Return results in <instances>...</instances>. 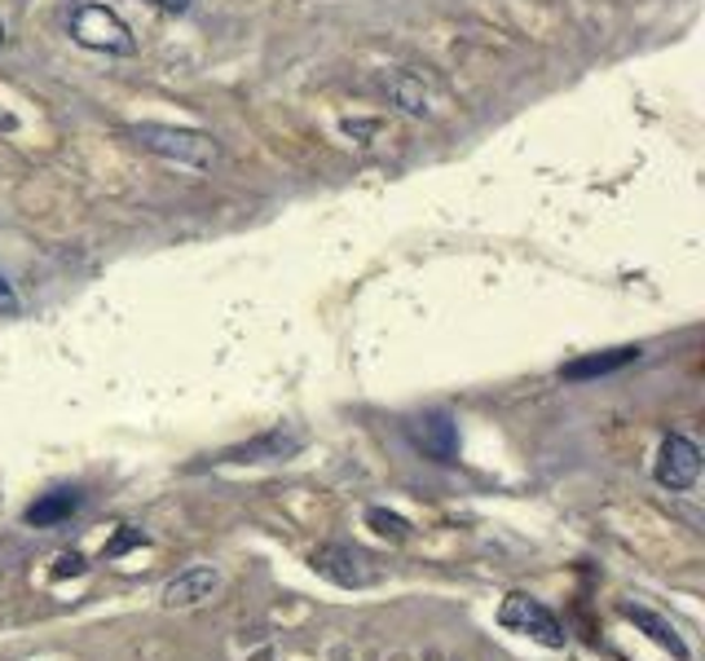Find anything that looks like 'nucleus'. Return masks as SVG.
I'll return each mask as SVG.
<instances>
[{"label":"nucleus","mask_w":705,"mask_h":661,"mask_svg":"<svg viewBox=\"0 0 705 661\" xmlns=\"http://www.w3.org/2000/svg\"><path fill=\"white\" fill-rule=\"evenodd\" d=\"M128 137L150 150V155H163V159H177L181 168H212L217 164V141L208 132H195V128H172V124H132Z\"/></svg>","instance_id":"1"},{"label":"nucleus","mask_w":705,"mask_h":661,"mask_svg":"<svg viewBox=\"0 0 705 661\" xmlns=\"http://www.w3.org/2000/svg\"><path fill=\"white\" fill-rule=\"evenodd\" d=\"M71 36H76L85 49H98V53H132V49H137L128 22L119 18L116 9L93 4V0L71 9Z\"/></svg>","instance_id":"2"},{"label":"nucleus","mask_w":705,"mask_h":661,"mask_svg":"<svg viewBox=\"0 0 705 661\" xmlns=\"http://www.w3.org/2000/svg\"><path fill=\"white\" fill-rule=\"evenodd\" d=\"M498 622H503L507 631H516V635H529V640L547 644V649H565V640H569V635H565V627L556 622V613H552L543 600L525 595V591H516V595H507V600H503Z\"/></svg>","instance_id":"3"},{"label":"nucleus","mask_w":705,"mask_h":661,"mask_svg":"<svg viewBox=\"0 0 705 661\" xmlns=\"http://www.w3.org/2000/svg\"><path fill=\"white\" fill-rule=\"evenodd\" d=\"M309 564H314V573H322L327 582L352 586V591L379 582V569L370 564V555H366L361 547H349V543H327V547H318Z\"/></svg>","instance_id":"4"},{"label":"nucleus","mask_w":705,"mask_h":661,"mask_svg":"<svg viewBox=\"0 0 705 661\" xmlns=\"http://www.w3.org/2000/svg\"><path fill=\"white\" fill-rule=\"evenodd\" d=\"M406 433L415 441V450H424L433 463H455L459 458V424L446 411H428V415L410 420Z\"/></svg>","instance_id":"5"},{"label":"nucleus","mask_w":705,"mask_h":661,"mask_svg":"<svg viewBox=\"0 0 705 661\" xmlns=\"http://www.w3.org/2000/svg\"><path fill=\"white\" fill-rule=\"evenodd\" d=\"M702 476V450L693 445L688 437H666L662 450H657V481L666 490H693Z\"/></svg>","instance_id":"6"},{"label":"nucleus","mask_w":705,"mask_h":661,"mask_svg":"<svg viewBox=\"0 0 705 661\" xmlns=\"http://www.w3.org/2000/svg\"><path fill=\"white\" fill-rule=\"evenodd\" d=\"M217 569H208V564H195V569H186V573H177L168 586H163V604L168 609H190V604H199V600H208L212 591H217Z\"/></svg>","instance_id":"7"},{"label":"nucleus","mask_w":705,"mask_h":661,"mask_svg":"<svg viewBox=\"0 0 705 661\" xmlns=\"http://www.w3.org/2000/svg\"><path fill=\"white\" fill-rule=\"evenodd\" d=\"M622 618H626V622H635V627H639V631H644V635H648V640H653L657 649H666V653H671L675 661H693L688 644L679 640V631H675V627H671L666 618H657L653 609H639V604H622Z\"/></svg>","instance_id":"8"},{"label":"nucleus","mask_w":705,"mask_h":661,"mask_svg":"<svg viewBox=\"0 0 705 661\" xmlns=\"http://www.w3.org/2000/svg\"><path fill=\"white\" fill-rule=\"evenodd\" d=\"M639 353H644L639 344H622V348L590 353V357H578V362L560 366V375H565V379H574V384H583V379H595V375H613V371H622V366L639 362Z\"/></svg>","instance_id":"9"},{"label":"nucleus","mask_w":705,"mask_h":661,"mask_svg":"<svg viewBox=\"0 0 705 661\" xmlns=\"http://www.w3.org/2000/svg\"><path fill=\"white\" fill-rule=\"evenodd\" d=\"M80 503H85V494H80L76 485H71V490H49V494H40V499L27 507V525H36V530L58 525V521L76 516V512H80Z\"/></svg>","instance_id":"10"},{"label":"nucleus","mask_w":705,"mask_h":661,"mask_svg":"<svg viewBox=\"0 0 705 661\" xmlns=\"http://www.w3.org/2000/svg\"><path fill=\"white\" fill-rule=\"evenodd\" d=\"M300 441L296 437H282V433H269V437L251 441V445H238V450H226L221 454V463H256V458H282V454H291Z\"/></svg>","instance_id":"11"},{"label":"nucleus","mask_w":705,"mask_h":661,"mask_svg":"<svg viewBox=\"0 0 705 661\" xmlns=\"http://www.w3.org/2000/svg\"><path fill=\"white\" fill-rule=\"evenodd\" d=\"M366 525H370L375 534L393 539V543H406V539H410V521H401L397 512H384V507H370V512H366Z\"/></svg>","instance_id":"12"},{"label":"nucleus","mask_w":705,"mask_h":661,"mask_svg":"<svg viewBox=\"0 0 705 661\" xmlns=\"http://www.w3.org/2000/svg\"><path fill=\"white\" fill-rule=\"evenodd\" d=\"M393 98H397V102H401V110H410V115H424V93H419V89H415V80H410V76H397V80H393Z\"/></svg>","instance_id":"13"},{"label":"nucleus","mask_w":705,"mask_h":661,"mask_svg":"<svg viewBox=\"0 0 705 661\" xmlns=\"http://www.w3.org/2000/svg\"><path fill=\"white\" fill-rule=\"evenodd\" d=\"M76 578V573H85V555H76V551H67V555H58V564H53V578Z\"/></svg>","instance_id":"14"},{"label":"nucleus","mask_w":705,"mask_h":661,"mask_svg":"<svg viewBox=\"0 0 705 661\" xmlns=\"http://www.w3.org/2000/svg\"><path fill=\"white\" fill-rule=\"evenodd\" d=\"M137 543H141V530H128V534H119L116 543L107 547V555H123V551H128V547H137Z\"/></svg>","instance_id":"15"},{"label":"nucleus","mask_w":705,"mask_h":661,"mask_svg":"<svg viewBox=\"0 0 705 661\" xmlns=\"http://www.w3.org/2000/svg\"><path fill=\"white\" fill-rule=\"evenodd\" d=\"M0 309H18V300H13V292H9V283H4V274H0Z\"/></svg>","instance_id":"16"},{"label":"nucleus","mask_w":705,"mask_h":661,"mask_svg":"<svg viewBox=\"0 0 705 661\" xmlns=\"http://www.w3.org/2000/svg\"><path fill=\"white\" fill-rule=\"evenodd\" d=\"M150 4H159V9H168V13H186V9H190V0H150Z\"/></svg>","instance_id":"17"},{"label":"nucleus","mask_w":705,"mask_h":661,"mask_svg":"<svg viewBox=\"0 0 705 661\" xmlns=\"http://www.w3.org/2000/svg\"><path fill=\"white\" fill-rule=\"evenodd\" d=\"M0 45H4V22H0Z\"/></svg>","instance_id":"18"}]
</instances>
